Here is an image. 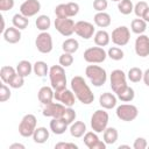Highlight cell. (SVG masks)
<instances>
[{"instance_id": "6da1fadb", "label": "cell", "mask_w": 149, "mask_h": 149, "mask_svg": "<svg viewBox=\"0 0 149 149\" xmlns=\"http://www.w3.org/2000/svg\"><path fill=\"white\" fill-rule=\"evenodd\" d=\"M71 90L73 91L76 98L84 105H90L94 100V94L90 86L86 84L85 79L80 76H74L71 79Z\"/></svg>"}, {"instance_id": "7a4b0ae2", "label": "cell", "mask_w": 149, "mask_h": 149, "mask_svg": "<svg viewBox=\"0 0 149 149\" xmlns=\"http://www.w3.org/2000/svg\"><path fill=\"white\" fill-rule=\"evenodd\" d=\"M49 78H50V84L54 91L62 90L66 87V74L64 68L59 65H52L49 69Z\"/></svg>"}, {"instance_id": "3957f363", "label": "cell", "mask_w": 149, "mask_h": 149, "mask_svg": "<svg viewBox=\"0 0 149 149\" xmlns=\"http://www.w3.org/2000/svg\"><path fill=\"white\" fill-rule=\"evenodd\" d=\"M85 74L90 79L91 84L95 87L102 86L107 80L106 70L99 65H87L85 69Z\"/></svg>"}, {"instance_id": "277c9868", "label": "cell", "mask_w": 149, "mask_h": 149, "mask_svg": "<svg viewBox=\"0 0 149 149\" xmlns=\"http://www.w3.org/2000/svg\"><path fill=\"white\" fill-rule=\"evenodd\" d=\"M108 113L104 109H97L91 116V127L95 133H104L108 125Z\"/></svg>"}, {"instance_id": "5b68a950", "label": "cell", "mask_w": 149, "mask_h": 149, "mask_svg": "<svg viewBox=\"0 0 149 149\" xmlns=\"http://www.w3.org/2000/svg\"><path fill=\"white\" fill-rule=\"evenodd\" d=\"M36 125H37L36 116L34 114H26L21 119V121L19 123V133H20V135L23 136V137L33 136L35 129L37 128Z\"/></svg>"}, {"instance_id": "8992f818", "label": "cell", "mask_w": 149, "mask_h": 149, "mask_svg": "<svg viewBox=\"0 0 149 149\" xmlns=\"http://www.w3.org/2000/svg\"><path fill=\"white\" fill-rule=\"evenodd\" d=\"M107 57V52L102 47H91L84 51V59L90 64L102 63Z\"/></svg>"}, {"instance_id": "52a82bcc", "label": "cell", "mask_w": 149, "mask_h": 149, "mask_svg": "<svg viewBox=\"0 0 149 149\" xmlns=\"http://www.w3.org/2000/svg\"><path fill=\"white\" fill-rule=\"evenodd\" d=\"M116 116L121 120V121H126V122H130L133 120H135L139 115V109L135 105L132 104H122L120 106L116 107Z\"/></svg>"}, {"instance_id": "ba28073f", "label": "cell", "mask_w": 149, "mask_h": 149, "mask_svg": "<svg viewBox=\"0 0 149 149\" xmlns=\"http://www.w3.org/2000/svg\"><path fill=\"white\" fill-rule=\"evenodd\" d=\"M109 81H111L112 91L116 94L127 86V74L120 69L113 70L109 77Z\"/></svg>"}, {"instance_id": "9c48e42d", "label": "cell", "mask_w": 149, "mask_h": 149, "mask_svg": "<svg viewBox=\"0 0 149 149\" xmlns=\"http://www.w3.org/2000/svg\"><path fill=\"white\" fill-rule=\"evenodd\" d=\"M55 28L63 36H71L74 33V22L70 17H56L55 19Z\"/></svg>"}, {"instance_id": "30bf717a", "label": "cell", "mask_w": 149, "mask_h": 149, "mask_svg": "<svg viewBox=\"0 0 149 149\" xmlns=\"http://www.w3.org/2000/svg\"><path fill=\"white\" fill-rule=\"evenodd\" d=\"M112 42L118 45V47H123L126 45L129 40H130V31L129 28L126 26H120L118 28H115L112 31V36H111Z\"/></svg>"}, {"instance_id": "8fae6325", "label": "cell", "mask_w": 149, "mask_h": 149, "mask_svg": "<svg viewBox=\"0 0 149 149\" xmlns=\"http://www.w3.org/2000/svg\"><path fill=\"white\" fill-rule=\"evenodd\" d=\"M35 47L41 54H49L52 50V37L48 31H41L35 40Z\"/></svg>"}, {"instance_id": "7c38bea8", "label": "cell", "mask_w": 149, "mask_h": 149, "mask_svg": "<svg viewBox=\"0 0 149 149\" xmlns=\"http://www.w3.org/2000/svg\"><path fill=\"white\" fill-rule=\"evenodd\" d=\"M74 33L84 38V40H88L93 36V34H95L94 30V26L88 22V21H78L74 23Z\"/></svg>"}, {"instance_id": "4fadbf2b", "label": "cell", "mask_w": 149, "mask_h": 149, "mask_svg": "<svg viewBox=\"0 0 149 149\" xmlns=\"http://www.w3.org/2000/svg\"><path fill=\"white\" fill-rule=\"evenodd\" d=\"M55 99L66 107H72L76 101V95L72 90H69L65 87V88L55 91Z\"/></svg>"}, {"instance_id": "5bb4252c", "label": "cell", "mask_w": 149, "mask_h": 149, "mask_svg": "<svg viewBox=\"0 0 149 149\" xmlns=\"http://www.w3.org/2000/svg\"><path fill=\"white\" fill-rule=\"evenodd\" d=\"M41 10V3L38 0H26L20 6V13L27 17L36 15Z\"/></svg>"}, {"instance_id": "9a60e30c", "label": "cell", "mask_w": 149, "mask_h": 149, "mask_svg": "<svg viewBox=\"0 0 149 149\" xmlns=\"http://www.w3.org/2000/svg\"><path fill=\"white\" fill-rule=\"evenodd\" d=\"M66 106H64L63 104L59 102H49L47 105H44L43 108V115L44 116H49V118H62L64 114Z\"/></svg>"}, {"instance_id": "2e32d148", "label": "cell", "mask_w": 149, "mask_h": 149, "mask_svg": "<svg viewBox=\"0 0 149 149\" xmlns=\"http://www.w3.org/2000/svg\"><path fill=\"white\" fill-rule=\"evenodd\" d=\"M84 143L88 149H105L106 148V143L104 141L99 140V137L94 130L85 133Z\"/></svg>"}, {"instance_id": "e0dca14e", "label": "cell", "mask_w": 149, "mask_h": 149, "mask_svg": "<svg viewBox=\"0 0 149 149\" xmlns=\"http://www.w3.org/2000/svg\"><path fill=\"white\" fill-rule=\"evenodd\" d=\"M135 52L140 57L149 56V37L144 34H141L135 40Z\"/></svg>"}, {"instance_id": "ac0fdd59", "label": "cell", "mask_w": 149, "mask_h": 149, "mask_svg": "<svg viewBox=\"0 0 149 149\" xmlns=\"http://www.w3.org/2000/svg\"><path fill=\"white\" fill-rule=\"evenodd\" d=\"M37 98L41 104L47 105V104L51 102L52 99L55 98V91L51 86H42L37 93Z\"/></svg>"}, {"instance_id": "d6986e66", "label": "cell", "mask_w": 149, "mask_h": 149, "mask_svg": "<svg viewBox=\"0 0 149 149\" xmlns=\"http://www.w3.org/2000/svg\"><path fill=\"white\" fill-rule=\"evenodd\" d=\"M99 105L105 109H112L116 106V97L111 92H104L99 97Z\"/></svg>"}, {"instance_id": "ffe728a7", "label": "cell", "mask_w": 149, "mask_h": 149, "mask_svg": "<svg viewBox=\"0 0 149 149\" xmlns=\"http://www.w3.org/2000/svg\"><path fill=\"white\" fill-rule=\"evenodd\" d=\"M2 35H3L5 41L10 44H15L21 40V31H20V29H17L14 26L6 28V30L2 33Z\"/></svg>"}, {"instance_id": "44dd1931", "label": "cell", "mask_w": 149, "mask_h": 149, "mask_svg": "<svg viewBox=\"0 0 149 149\" xmlns=\"http://www.w3.org/2000/svg\"><path fill=\"white\" fill-rule=\"evenodd\" d=\"M50 130L56 135H62L68 129V123L62 118H52L50 121Z\"/></svg>"}, {"instance_id": "7402d4cb", "label": "cell", "mask_w": 149, "mask_h": 149, "mask_svg": "<svg viewBox=\"0 0 149 149\" xmlns=\"http://www.w3.org/2000/svg\"><path fill=\"white\" fill-rule=\"evenodd\" d=\"M93 21H94V24L98 26L99 28H106L111 24V15L106 12H98L94 17H93Z\"/></svg>"}, {"instance_id": "603a6c76", "label": "cell", "mask_w": 149, "mask_h": 149, "mask_svg": "<svg viewBox=\"0 0 149 149\" xmlns=\"http://www.w3.org/2000/svg\"><path fill=\"white\" fill-rule=\"evenodd\" d=\"M86 133V125L83 121H74L71 123L70 126V134L71 136L79 139L81 136H84Z\"/></svg>"}, {"instance_id": "cb8c5ba5", "label": "cell", "mask_w": 149, "mask_h": 149, "mask_svg": "<svg viewBox=\"0 0 149 149\" xmlns=\"http://www.w3.org/2000/svg\"><path fill=\"white\" fill-rule=\"evenodd\" d=\"M50 134H49V130L45 128V127H37L33 134V140L35 143H38V144H42V143H45L47 140L49 139Z\"/></svg>"}, {"instance_id": "d4e9b609", "label": "cell", "mask_w": 149, "mask_h": 149, "mask_svg": "<svg viewBox=\"0 0 149 149\" xmlns=\"http://www.w3.org/2000/svg\"><path fill=\"white\" fill-rule=\"evenodd\" d=\"M94 43H95V45H98V47H106V45H108V43H109V41H111V36H109V34L106 31V30H98V31H95V34H94Z\"/></svg>"}, {"instance_id": "484cf974", "label": "cell", "mask_w": 149, "mask_h": 149, "mask_svg": "<svg viewBox=\"0 0 149 149\" xmlns=\"http://www.w3.org/2000/svg\"><path fill=\"white\" fill-rule=\"evenodd\" d=\"M102 134H104V142L106 144H114L118 141L119 133L114 127H107Z\"/></svg>"}, {"instance_id": "4316f807", "label": "cell", "mask_w": 149, "mask_h": 149, "mask_svg": "<svg viewBox=\"0 0 149 149\" xmlns=\"http://www.w3.org/2000/svg\"><path fill=\"white\" fill-rule=\"evenodd\" d=\"M33 71V64L29 61H20L16 65V72L22 77H28Z\"/></svg>"}, {"instance_id": "83f0119b", "label": "cell", "mask_w": 149, "mask_h": 149, "mask_svg": "<svg viewBox=\"0 0 149 149\" xmlns=\"http://www.w3.org/2000/svg\"><path fill=\"white\" fill-rule=\"evenodd\" d=\"M116 97H118V99H120L122 102H130V101H133L134 98H135V92H134V90H133L130 86L127 85L122 91H120L119 93H116Z\"/></svg>"}, {"instance_id": "f1b7e54d", "label": "cell", "mask_w": 149, "mask_h": 149, "mask_svg": "<svg viewBox=\"0 0 149 149\" xmlns=\"http://www.w3.org/2000/svg\"><path fill=\"white\" fill-rule=\"evenodd\" d=\"M12 22H13V26H14V27H16L17 29L22 30V29H26V28L28 27V24H29V19H28L27 16H24L23 14L17 13V14H15V15L13 16Z\"/></svg>"}, {"instance_id": "f546056e", "label": "cell", "mask_w": 149, "mask_h": 149, "mask_svg": "<svg viewBox=\"0 0 149 149\" xmlns=\"http://www.w3.org/2000/svg\"><path fill=\"white\" fill-rule=\"evenodd\" d=\"M130 29L134 34H137V35H141L146 31L147 29V22L143 20V19H134L130 23Z\"/></svg>"}, {"instance_id": "4dcf8cb0", "label": "cell", "mask_w": 149, "mask_h": 149, "mask_svg": "<svg viewBox=\"0 0 149 149\" xmlns=\"http://www.w3.org/2000/svg\"><path fill=\"white\" fill-rule=\"evenodd\" d=\"M33 72L37 76V77H44L47 74H49V68L45 62L43 61H37L33 64Z\"/></svg>"}, {"instance_id": "1f68e13d", "label": "cell", "mask_w": 149, "mask_h": 149, "mask_svg": "<svg viewBox=\"0 0 149 149\" xmlns=\"http://www.w3.org/2000/svg\"><path fill=\"white\" fill-rule=\"evenodd\" d=\"M35 24L40 31H47L51 26V20L48 15H38L35 21Z\"/></svg>"}, {"instance_id": "d6a6232c", "label": "cell", "mask_w": 149, "mask_h": 149, "mask_svg": "<svg viewBox=\"0 0 149 149\" xmlns=\"http://www.w3.org/2000/svg\"><path fill=\"white\" fill-rule=\"evenodd\" d=\"M79 48V42L76 38H66L63 44H62V49L64 52H69V54H74Z\"/></svg>"}, {"instance_id": "836d02e7", "label": "cell", "mask_w": 149, "mask_h": 149, "mask_svg": "<svg viewBox=\"0 0 149 149\" xmlns=\"http://www.w3.org/2000/svg\"><path fill=\"white\" fill-rule=\"evenodd\" d=\"M15 73H16V69H14L13 66H9V65H5L0 69V78H1L2 83H6V84H8V81Z\"/></svg>"}, {"instance_id": "e575fe53", "label": "cell", "mask_w": 149, "mask_h": 149, "mask_svg": "<svg viewBox=\"0 0 149 149\" xmlns=\"http://www.w3.org/2000/svg\"><path fill=\"white\" fill-rule=\"evenodd\" d=\"M118 9L121 14L128 15L132 12H134V5H133L132 0H120L118 2Z\"/></svg>"}, {"instance_id": "d590c367", "label": "cell", "mask_w": 149, "mask_h": 149, "mask_svg": "<svg viewBox=\"0 0 149 149\" xmlns=\"http://www.w3.org/2000/svg\"><path fill=\"white\" fill-rule=\"evenodd\" d=\"M127 78L132 81V83H139L140 80H142L143 78V71L140 68H130L128 73H127Z\"/></svg>"}, {"instance_id": "8d00e7d4", "label": "cell", "mask_w": 149, "mask_h": 149, "mask_svg": "<svg viewBox=\"0 0 149 149\" xmlns=\"http://www.w3.org/2000/svg\"><path fill=\"white\" fill-rule=\"evenodd\" d=\"M123 51L119 47H112L107 51V56L113 61H121L123 58Z\"/></svg>"}, {"instance_id": "74e56055", "label": "cell", "mask_w": 149, "mask_h": 149, "mask_svg": "<svg viewBox=\"0 0 149 149\" xmlns=\"http://www.w3.org/2000/svg\"><path fill=\"white\" fill-rule=\"evenodd\" d=\"M8 84H9V87H12V88H20V87H22L23 86V84H24V77H22L21 74H19L17 72L10 78V80L8 81Z\"/></svg>"}, {"instance_id": "f35d334b", "label": "cell", "mask_w": 149, "mask_h": 149, "mask_svg": "<svg viewBox=\"0 0 149 149\" xmlns=\"http://www.w3.org/2000/svg\"><path fill=\"white\" fill-rule=\"evenodd\" d=\"M76 116H77L76 111H74L72 107H66L65 111H64V114H63L62 119H63L68 125H71V123L76 120Z\"/></svg>"}, {"instance_id": "ab89813d", "label": "cell", "mask_w": 149, "mask_h": 149, "mask_svg": "<svg viewBox=\"0 0 149 149\" xmlns=\"http://www.w3.org/2000/svg\"><path fill=\"white\" fill-rule=\"evenodd\" d=\"M58 62H59V64H61L63 68H68V66L72 65V63H73V56H72V54L63 52V54L59 56Z\"/></svg>"}, {"instance_id": "60d3db41", "label": "cell", "mask_w": 149, "mask_h": 149, "mask_svg": "<svg viewBox=\"0 0 149 149\" xmlns=\"http://www.w3.org/2000/svg\"><path fill=\"white\" fill-rule=\"evenodd\" d=\"M66 6V15L68 17H73L79 13V5L77 2H68Z\"/></svg>"}, {"instance_id": "b9f144b4", "label": "cell", "mask_w": 149, "mask_h": 149, "mask_svg": "<svg viewBox=\"0 0 149 149\" xmlns=\"http://www.w3.org/2000/svg\"><path fill=\"white\" fill-rule=\"evenodd\" d=\"M148 7H149V6H148V3H147L146 1H139V2L134 6V13H135V15H136L137 17L142 19V16H143V14H144V12H146V9H147Z\"/></svg>"}, {"instance_id": "7bdbcfd3", "label": "cell", "mask_w": 149, "mask_h": 149, "mask_svg": "<svg viewBox=\"0 0 149 149\" xmlns=\"http://www.w3.org/2000/svg\"><path fill=\"white\" fill-rule=\"evenodd\" d=\"M10 90L9 87L6 85V83H2L1 86H0V101L1 102H5L7 101L9 98H10Z\"/></svg>"}, {"instance_id": "ee69618b", "label": "cell", "mask_w": 149, "mask_h": 149, "mask_svg": "<svg viewBox=\"0 0 149 149\" xmlns=\"http://www.w3.org/2000/svg\"><path fill=\"white\" fill-rule=\"evenodd\" d=\"M107 6H108L107 0H94L93 1V8L97 12H105Z\"/></svg>"}, {"instance_id": "f6af8a7d", "label": "cell", "mask_w": 149, "mask_h": 149, "mask_svg": "<svg viewBox=\"0 0 149 149\" xmlns=\"http://www.w3.org/2000/svg\"><path fill=\"white\" fill-rule=\"evenodd\" d=\"M55 15H56V17H68L65 3H59L58 6H56V8H55Z\"/></svg>"}, {"instance_id": "bcb514c9", "label": "cell", "mask_w": 149, "mask_h": 149, "mask_svg": "<svg viewBox=\"0 0 149 149\" xmlns=\"http://www.w3.org/2000/svg\"><path fill=\"white\" fill-rule=\"evenodd\" d=\"M147 147H148V142L144 137H137L133 143L134 149H146Z\"/></svg>"}, {"instance_id": "7dc6e473", "label": "cell", "mask_w": 149, "mask_h": 149, "mask_svg": "<svg viewBox=\"0 0 149 149\" xmlns=\"http://www.w3.org/2000/svg\"><path fill=\"white\" fill-rule=\"evenodd\" d=\"M14 7V0H0V10H10Z\"/></svg>"}, {"instance_id": "c3c4849f", "label": "cell", "mask_w": 149, "mask_h": 149, "mask_svg": "<svg viewBox=\"0 0 149 149\" xmlns=\"http://www.w3.org/2000/svg\"><path fill=\"white\" fill-rule=\"evenodd\" d=\"M56 149H78V146L70 142H58L55 144Z\"/></svg>"}, {"instance_id": "681fc988", "label": "cell", "mask_w": 149, "mask_h": 149, "mask_svg": "<svg viewBox=\"0 0 149 149\" xmlns=\"http://www.w3.org/2000/svg\"><path fill=\"white\" fill-rule=\"evenodd\" d=\"M143 81H144V84L149 87V69H147L144 72H143Z\"/></svg>"}, {"instance_id": "f907efd6", "label": "cell", "mask_w": 149, "mask_h": 149, "mask_svg": "<svg viewBox=\"0 0 149 149\" xmlns=\"http://www.w3.org/2000/svg\"><path fill=\"white\" fill-rule=\"evenodd\" d=\"M9 149H24V146L21 143H13L9 146Z\"/></svg>"}, {"instance_id": "816d5d0a", "label": "cell", "mask_w": 149, "mask_h": 149, "mask_svg": "<svg viewBox=\"0 0 149 149\" xmlns=\"http://www.w3.org/2000/svg\"><path fill=\"white\" fill-rule=\"evenodd\" d=\"M142 19H143L146 22H149V7L146 9V12H144V14H143Z\"/></svg>"}, {"instance_id": "f5cc1de1", "label": "cell", "mask_w": 149, "mask_h": 149, "mask_svg": "<svg viewBox=\"0 0 149 149\" xmlns=\"http://www.w3.org/2000/svg\"><path fill=\"white\" fill-rule=\"evenodd\" d=\"M121 148H128V149H129L130 147H129V146H127V144H121V146H119V149H121Z\"/></svg>"}, {"instance_id": "db71d44e", "label": "cell", "mask_w": 149, "mask_h": 149, "mask_svg": "<svg viewBox=\"0 0 149 149\" xmlns=\"http://www.w3.org/2000/svg\"><path fill=\"white\" fill-rule=\"evenodd\" d=\"M111 1H114V2H119L120 0H111Z\"/></svg>"}, {"instance_id": "11a10c76", "label": "cell", "mask_w": 149, "mask_h": 149, "mask_svg": "<svg viewBox=\"0 0 149 149\" xmlns=\"http://www.w3.org/2000/svg\"><path fill=\"white\" fill-rule=\"evenodd\" d=\"M148 147H149V144H148Z\"/></svg>"}]
</instances>
